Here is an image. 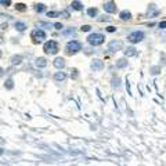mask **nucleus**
I'll use <instances>...</instances> for the list:
<instances>
[{
	"label": "nucleus",
	"instance_id": "nucleus-1",
	"mask_svg": "<svg viewBox=\"0 0 166 166\" xmlns=\"http://www.w3.org/2000/svg\"><path fill=\"white\" fill-rule=\"evenodd\" d=\"M82 43L79 40H69L65 44L64 47V51L67 56H75V54H78L79 51H82Z\"/></svg>",
	"mask_w": 166,
	"mask_h": 166
},
{
	"label": "nucleus",
	"instance_id": "nucleus-2",
	"mask_svg": "<svg viewBox=\"0 0 166 166\" xmlns=\"http://www.w3.org/2000/svg\"><path fill=\"white\" fill-rule=\"evenodd\" d=\"M104 42H105V36H104L103 33H97V32H96V33H90L87 36V43L93 47L101 46Z\"/></svg>",
	"mask_w": 166,
	"mask_h": 166
},
{
	"label": "nucleus",
	"instance_id": "nucleus-3",
	"mask_svg": "<svg viewBox=\"0 0 166 166\" xmlns=\"http://www.w3.org/2000/svg\"><path fill=\"white\" fill-rule=\"evenodd\" d=\"M43 51L46 53V54H57L60 51V46H58V43L56 40H47L44 43V46H43Z\"/></svg>",
	"mask_w": 166,
	"mask_h": 166
},
{
	"label": "nucleus",
	"instance_id": "nucleus-4",
	"mask_svg": "<svg viewBox=\"0 0 166 166\" xmlns=\"http://www.w3.org/2000/svg\"><path fill=\"white\" fill-rule=\"evenodd\" d=\"M31 39L33 40V43H42V42H44V39H47L46 36V32L43 31V29H33L31 32Z\"/></svg>",
	"mask_w": 166,
	"mask_h": 166
},
{
	"label": "nucleus",
	"instance_id": "nucleus-5",
	"mask_svg": "<svg viewBox=\"0 0 166 166\" xmlns=\"http://www.w3.org/2000/svg\"><path fill=\"white\" fill-rule=\"evenodd\" d=\"M144 37H145V35H144V32L143 31H134V32H132V33L127 35V40L134 44V43H140V42H143L144 40Z\"/></svg>",
	"mask_w": 166,
	"mask_h": 166
},
{
	"label": "nucleus",
	"instance_id": "nucleus-6",
	"mask_svg": "<svg viewBox=\"0 0 166 166\" xmlns=\"http://www.w3.org/2000/svg\"><path fill=\"white\" fill-rule=\"evenodd\" d=\"M123 49V43L120 40H111L108 43V50L111 53H116V51H120Z\"/></svg>",
	"mask_w": 166,
	"mask_h": 166
},
{
	"label": "nucleus",
	"instance_id": "nucleus-7",
	"mask_svg": "<svg viewBox=\"0 0 166 166\" xmlns=\"http://www.w3.org/2000/svg\"><path fill=\"white\" fill-rule=\"evenodd\" d=\"M103 8L107 13H111V14H114V13H116L118 11V7H116V4H115L112 0H108V1H105L103 4Z\"/></svg>",
	"mask_w": 166,
	"mask_h": 166
},
{
	"label": "nucleus",
	"instance_id": "nucleus-8",
	"mask_svg": "<svg viewBox=\"0 0 166 166\" xmlns=\"http://www.w3.org/2000/svg\"><path fill=\"white\" fill-rule=\"evenodd\" d=\"M159 13H161V10L155 4H150L148 8H147V15L150 17V18H155L156 15H159Z\"/></svg>",
	"mask_w": 166,
	"mask_h": 166
},
{
	"label": "nucleus",
	"instance_id": "nucleus-9",
	"mask_svg": "<svg viewBox=\"0 0 166 166\" xmlns=\"http://www.w3.org/2000/svg\"><path fill=\"white\" fill-rule=\"evenodd\" d=\"M90 68H91L93 71H101V69L104 68V61H103V60H100V58H96V60L91 61Z\"/></svg>",
	"mask_w": 166,
	"mask_h": 166
},
{
	"label": "nucleus",
	"instance_id": "nucleus-10",
	"mask_svg": "<svg viewBox=\"0 0 166 166\" xmlns=\"http://www.w3.org/2000/svg\"><path fill=\"white\" fill-rule=\"evenodd\" d=\"M53 65L57 68V69H60V71H61V69H64V68H65V60H64L62 57H57L54 61H53Z\"/></svg>",
	"mask_w": 166,
	"mask_h": 166
},
{
	"label": "nucleus",
	"instance_id": "nucleus-11",
	"mask_svg": "<svg viewBox=\"0 0 166 166\" xmlns=\"http://www.w3.org/2000/svg\"><path fill=\"white\" fill-rule=\"evenodd\" d=\"M137 56V50L136 47L129 46L127 49H124V57H136Z\"/></svg>",
	"mask_w": 166,
	"mask_h": 166
},
{
	"label": "nucleus",
	"instance_id": "nucleus-12",
	"mask_svg": "<svg viewBox=\"0 0 166 166\" xmlns=\"http://www.w3.org/2000/svg\"><path fill=\"white\" fill-rule=\"evenodd\" d=\"M83 3L82 1H79V0H73L72 3H71V8L75 11H83Z\"/></svg>",
	"mask_w": 166,
	"mask_h": 166
},
{
	"label": "nucleus",
	"instance_id": "nucleus-13",
	"mask_svg": "<svg viewBox=\"0 0 166 166\" xmlns=\"http://www.w3.org/2000/svg\"><path fill=\"white\" fill-rule=\"evenodd\" d=\"M119 18L122 21H130L132 18H133V15H132V13L127 10H123V11H120L119 13Z\"/></svg>",
	"mask_w": 166,
	"mask_h": 166
},
{
	"label": "nucleus",
	"instance_id": "nucleus-14",
	"mask_svg": "<svg viewBox=\"0 0 166 166\" xmlns=\"http://www.w3.org/2000/svg\"><path fill=\"white\" fill-rule=\"evenodd\" d=\"M53 78H54V80H56V82H64V80L67 79V73L62 72V71H60V72L54 73V76H53Z\"/></svg>",
	"mask_w": 166,
	"mask_h": 166
},
{
	"label": "nucleus",
	"instance_id": "nucleus-15",
	"mask_svg": "<svg viewBox=\"0 0 166 166\" xmlns=\"http://www.w3.org/2000/svg\"><path fill=\"white\" fill-rule=\"evenodd\" d=\"M35 65H36L37 68H44L47 67V60L44 57H39L35 60Z\"/></svg>",
	"mask_w": 166,
	"mask_h": 166
},
{
	"label": "nucleus",
	"instance_id": "nucleus-16",
	"mask_svg": "<svg viewBox=\"0 0 166 166\" xmlns=\"http://www.w3.org/2000/svg\"><path fill=\"white\" fill-rule=\"evenodd\" d=\"M14 26H15V29H17L18 32H24V31L26 29V28H28L25 22H21V21H15Z\"/></svg>",
	"mask_w": 166,
	"mask_h": 166
},
{
	"label": "nucleus",
	"instance_id": "nucleus-17",
	"mask_svg": "<svg viewBox=\"0 0 166 166\" xmlns=\"http://www.w3.org/2000/svg\"><path fill=\"white\" fill-rule=\"evenodd\" d=\"M22 60H24V58H22V56H13V57H11V65H20L21 62H22Z\"/></svg>",
	"mask_w": 166,
	"mask_h": 166
},
{
	"label": "nucleus",
	"instance_id": "nucleus-18",
	"mask_svg": "<svg viewBox=\"0 0 166 166\" xmlns=\"http://www.w3.org/2000/svg\"><path fill=\"white\" fill-rule=\"evenodd\" d=\"M127 64H129V62H127L126 58H119V60L116 61V68H120V69H122V68H126Z\"/></svg>",
	"mask_w": 166,
	"mask_h": 166
},
{
	"label": "nucleus",
	"instance_id": "nucleus-19",
	"mask_svg": "<svg viewBox=\"0 0 166 166\" xmlns=\"http://www.w3.org/2000/svg\"><path fill=\"white\" fill-rule=\"evenodd\" d=\"M87 15L94 18V17L98 15V10H97L96 7H90V8H87Z\"/></svg>",
	"mask_w": 166,
	"mask_h": 166
},
{
	"label": "nucleus",
	"instance_id": "nucleus-20",
	"mask_svg": "<svg viewBox=\"0 0 166 166\" xmlns=\"http://www.w3.org/2000/svg\"><path fill=\"white\" fill-rule=\"evenodd\" d=\"M162 71V68L159 67V65H154V67L150 68V73L151 75H159Z\"/></svg>",
	"mask_w": 166,
	"mask_h": 166
},
{
	"label": "nucleus",
	"instance_id": "nucleus-21",
	"mask_svg": "<svg viewBox=\"0 0 166 166\" xmlns=\"http://www.w3.org/2000/svg\"><path fill=\"white\" fill-rule=\"evenodd\" d=\"M4 87L7 89V90H11V89L14 87V80L13 79H6L4 80Z\"/></svg>",
	"mask_w": 166,
	"mask_h": 166
},
{
	"label": "nucleus",
	"instance_id": "nucleus-22",
	"mask_svg": "<svg viewBox=\"0 0 166 166\" xmlns=\"http://www.w3.org/2000/svg\"><path fill=\"white\" fill-rule=\"evenodd\" d=\"M35 11L39 13V14H40V13H44V11H46V6L42 4V3H37V4H35Z\"/></svg>",
	"mask_w": 166,
	"mask_h": 166
},
{
	"label": "nucleus",
	"instance_id": "nucleus-23",
	"mask_svg": "<svg viewBox=\"0 0 166 166\" xmlns=\"http://www.w3.org/2000/svg\"><path fill=\"white\" fill-rule=\"evenodd\" d=\"M75 33H76L75 28H68V29H65V31L62 32V35H64V36H73Z\"/></svg>",
	"mask_w": 166,
	"mask_h": 166
},
{
	"label": "nucleus",
	"instance_id": "nucleus-24",
	"mask_svg": "<svg viewBox=\"0 0 166 166\" xmlns=\"http://www.w3.org/2000/svg\"><path fill=\"white\" fill-rule=\"evenodd\" d=\"M26 8H28V7H26V6L24 4V3H17V4H15V10L21 11V13H24V11H26Z\"/></svg>",
	"mask_w": 166,
	"mask_h": 166
},
{
	"label": "nucleus",
	"instance_id": "nucleus-25",
	"mask_svg": "<svg viewBox=\"0 0 166 166\" xmlns=\"http://www.w3.org/2000/svg\"><path fill=\"white\" fill-rule=\"evenodd\" d=\"M111 82H112V87H120V79L119 78H112V80H111Z\"/></svg>",
	"mask_w": 166,
	"mask_h": 166
},
{
	"label": "nucleus",
	"instance_id": "nucleus-26",
	"mask_svg": "<svg viewBox=\"0 0 166 166\" xmlns=\"http://www.w3.org/2000/svg\"><path fill=\"white\" fill-rule=\"evenodd\" d=\"M97 21H100V22H109V21H112V18L108 15H101L97 18Z\"/></svg>",
	"mask_w": 166,
	"mask_h": 166
},
{
	"label": "nucleus",
	"instance_id": "nucleus-27",
	"mask_svg": "<svg viewBox=\"0 0 166 166\" xmlns=\"http://www.w3.org/2000/svg\"><path fill=\"white\" fill-rule=\"evenodd\" d=\"M71 78L72 79H78L79 78V71L76 69V68H72V69H71Z\"/></svg>",
	"mask_w": 166,
	"mask_h": 166
},
{
	"label": "nucleus",
	"instance_id": "nucleus-28",
	"mask_svg": "<svg viewBox=\"0 0 166 166\" xmlns=\"http://www.w3.org/2000/svg\"><path fill=\"white\" fill-rule=\"evenodd\" d=\"M61 13H58V11H47V17L49 18H56V17H60Z\"/></svg>",
	"mask_w": 166,
	"mask_h": 166
},
{
	"label": "nucleus",
	"instance_id": "nucleus-29",
	"mask_svg": "<svg viewBox=\"0 0 166 166\" xmlns=\"http://www.w3.org/2000/svg\"><path fill=\"white\" fill-rule=\"evenodd\" d=\"M37 25H39V26H43V28H46V29H50L51 26H54V25H51V24H49V22H39Z\"/></svg>",
	"mask_w": 166,
	"mask_h": 166
},
{
	"label": "nucleus",
	"instance_id": "nucleus-30",
	"mask_svg": "<svg viewBox=\"0 0 166 166\" xmlns=\"http://www.w3.org/2000/svg\"><path fill=\"white\" fill-rule=\"evenodd\" d=\"M60 17H62V18H69V11L68 10H64V11H61V14H60Z\"/></svg>",
	"mask_w": 166,
	"mask_h": 166
},
{
	"label": "nucleus",
	"instance_id": "nucleus-31",
	"mask_svg": "<svg viewBox=\"0 0 166 166\" xmlns=\"http://www.w3.org/2000/svg\"><path fill=\"white\" fill-rule=\"evenodd\" d=\"M0 3L3 7H8V6H11V0H0Z\"/></svg>",
	"mask_w": 166,
	"mask_h": 166
},
{
	"label": "nucleus",
	"instance_id": "nucleus-32",
	"mask_svg": "<svg viewBox=\"0 0 166 166\" xmlns=\"http://www.w3.org/2000/svg\"><path fill=\"white\" fill-rule=\"evenodd\" d=\"M83 53H84V54H87V56H90V54H93V53H94V50H93V49H90V47H87V49H83Z\"/></svg>",
	"mask_w": 166,
	"mask_h": 166
},
{
	"label": "nucleus",
	"instance_id": "nucleus-33",
	"mask_svg": "<svg viewBox=\"0 0 166 166\" xmlns=\"http://www.w3.org/2000/svg\"><path fill=\"white\" fill-rule=\"evenodd\" d=\"M53 25H54V28H56V29H58V31H61L62 28H64V25H62L61 22H56V24H53Z\"/></svg>",
	"mask_w": 166,
	"mask_h": 166
},
{
	"label": "nucleus",
	"instance_id": "nucleus-34",
	"mask_svg": "<svg viewBox=\"0 0 166 166\" xmlns=\"http://www.w3.org/2000/svg\"><path fill=\"white\" fill-rule=\"evenodd\" d=\"M80 29H82V32H89V31H91V26L90 25H83Z\"/></svg>",
	"mask_w": 166,
	"mask_h": 166
},
{
	"label": "nucleus",
	"instance_id": "nucleus-35",
	"mask_svg": "<svg viewBox=\"0 0 166 166\" xmlns=\"http://www.w3.org/2000/svg\"><path fill=\"white\" fill-rule=\"evenodd\" d=\"M159 28H161V29H165V28H166V21H162V22H159Z\"/></svg>",
	"mask_w": 166,
	"mask_h": 166
},
{
	"label": "nucleus",
	"instance_id": "nucleus-36",
	"mask_svg": "<svg viewBox=\"0 0 166 166\" xmlns=\"http://www.w3.org/2000/svg\"><path fill=\"white\" fill-rule=\"evenodd\" d=\"M107 31H108V32H115V31H116V28H115V26H108V28H107Z\"/></svg>",
	"mask_w": 166,
	"mask_h": 166
}]
</instances>
